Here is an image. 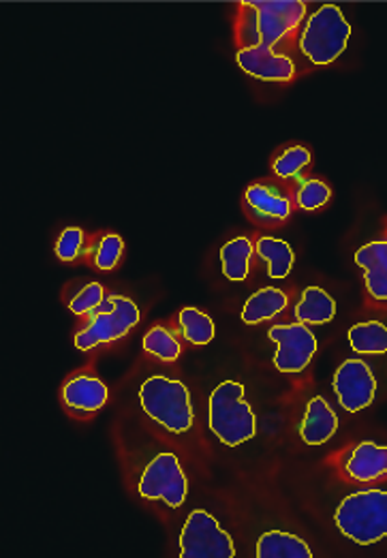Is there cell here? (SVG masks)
Here are the masks:
<instances>
[{
	"instance_id": "obj_1",
	"label": "cell",
	"mask_w": 387,
	"mask_h": 558,
	"mask_svg": "<svg viewBox=\"0 0 387 558\" xmlns=\"http://www.w3.org/2000/svg\"><path fill=\"white\" fill-rule=\"evenodd\" d=\"M235 37L242 50H273L280 39L289 37L304 20L306 4L300 0H253L240 4Z\"/></svg>"
},
{
	"instance_id": "obj_2",
	"label": "cell",
	"mask_w": 387,
	"mask_h": 558,
	"mask_svg": "<svg viewBox=\"0 0 387 558\" xmlns=\"http://www.w3.org/2000/svg\"><path fill=\"white\" fill-rule=\"evenodd\" d=\"M338 531L360 544L373 546L387 537V490L368 488L349 495L334 513Z\"/></svg>"
},
{
	"instance_id": "obj_3",
	"label": "cell",
	"mask_w": 387,
	"mask_h": 558,
	"mask_svg": "<svg viewBox=\"0 0 387 558\" xmlns=\"http://www.w3.org/2000/svg\"><path fill=\"white\" fill-rule=\"evenodd\" d=\"M210 430L229 447L242 446L255 437L257 420L244 400L242 384L225 381L210 393Z\"/></svg>"
},
{
	"instance_id": "obj_4",
	"label": "cell",
	"mask_w": 387,
	"mask_h": 558,
	"mask_svg": "<svg viewBox=\"0 0 387 558\" xmlns=\"http://www.w3.org/2000/svg\"><path fill=\"white\" fill-rule=\"evenodd\" d=\"M351 26L336 4H324L315 11L300 35V52L313 64H330L349 44Z\"/></svg>"
},
{
	"instance_id": "obj_5",
	"label": "cell",
	"mask_w": 387,
	"mask_h": 558,
	"mask_svg": "<svg viewBox=\"0 0 387 558\" xmlns=\"http://www.w3.org/2000/svg\"><path fill=\"white\" fill-rule=\"evenodd\" d=\"M142 409L153 417L157 424L166 426L169 433L182 435L193 426V407L191 393L182 381L167 379V377H153L140 390Z\"/></svg>"
},
{
	"instance_id": "obj_6",
	"label": "cell",
	"mask_w": 387,
	"mask_h": 558,
	"mask_svg": "<svg viewBox=\"0 0 387 558\" xmlns=\"http://www.w3.org/2000/svg\"><path fill=\"white\" fill-rule=\"evenodd\" d=\"M140 324V308L124 295H110L106 302L90 313L88 326L75 336L80 351H90L97 344L113 342Z\"/></svg>"
},
{
	"instance_id": "obj_7",
	"label": "cell",
	"mask_w": 387,
	"mask_h": 558,
	"mask_svg": "<svg viewBox=\"0 0 387 558\" xmlns=\"http://www.w3.org/2000/svg\"><path fill=\"white\" fill-rule=\"evenodd\" d=\"M233 539L215 515L204 509L191 511L180 533V558H233Z\"/></svg>"
},
{
	"instance_id": "obj_8",
	"label": "cell",
	"mask_w": 387,
	"mask_h": 558,
	"mask_svg": "<svg viewBox=\"0 0 387 558\" xmlns=\"http://www.w3.org/2000/svg\"><path fill=\"white\" fill-rule=\"evenodd\" d=\"M189 484L178 458L169 451L159 453L140 480V495L148 501H166L169 507H180L186 501Z\"/></svg>"
},
{
	"instance_id": "obj_9",
	"label": "cell",
	"mask_w": 387,
	"mask_h": 558,
	"mask_svg": "<svg viewBox=\"0 0 387 558\" xmlns=\"http://www.w3.org/2000/svg\"><path fill=\"white\" fill-rule=\"evenodd\" d=\"M268 336L278 344L275 366L280 373H302L317 353V338L304 324L273 326Z\"/></svg>"
},
{
	"instance_id": "obj_10",
	"label": "cell",
	"mask_w": 387,
	"mask_h": 558,
	"mask_svg": "<svg viewBox=\"0 0 387 558\" xmlns=\"http://www.w3.org/2000/svg\"><path fill=\"white\" fill-rule=\"evenodd\" d=\"M334 391L338 402L349 413L362 411L373 404L377 393V379L373 368L362 360H344L334 375Z\"/></svg>"
},
{
	"instance_id": "obj_11",
	"label": "cell",
	"mask_w": 387,
	"mask_h": 558,
	"mask_svg": "<svg viewBox=\"0 0 387 558\" xmlns=\"http://www.w3.org/2000/svg\"><path fill=\"white\" fill-rule=\"evenodd\" d=\"M340 466H342V473L353 482H360V484L379 482L387 477V447L364 441L342 456Z\"/></svg>"
},
{
	"instance_id": "obj_12",
	"label": "cell",
	"mask_w": 387,
	"mask_h": 558,
	"mask_svg": "<svg viewBox=\"0 0 387 558\" xmlns=\"http://www.w3.org/2000/svg\"><path fill=\"white\" fill-rule=\"evenodd\" d=\"M238 64L249 75L264 80V82H289L295 75V66L291 58L277 54L275 50L266 48H249L238 52Z\"/></svg>"
},
{
	"instance_id": "obj_13",
	"label": "cell",
	"mask_w": 387,
	"mask_h": 558,
	"mask_svg": "<svg viewBox=\"0 0 387 558\" xmlns=\"http://www.w3.org/2000/svg\"><path fill=\"white\" fill-rule=\"evenodd\" d=\"M244 204L251 217L259 223H280L291 215L289 199L270 184H253L244 195Z\"/></svg>"
},
{
	"instance_id": "obj_14",
	"label": "cell",
	"mask_w": 387,
	"mask_h": 558,
	"mask_svg": "<svg viewBox=\"0 0 387 558\" xmlns=\"http://www.w3.org/2000/svg\"><path fill=\"white\" fill-rule=\"evenodd\" d=\"M338 430V417L326 398L315 396L306 407V415L300 424V437L306 446H324Z\"/></svg>"
},
{
	"instance_id": "obj_15",
	"label": "cell",
	"mask_w": 387,
	"mask_h": 558,
	"mask_svg": "<svg viewBox=\"0 0 387 558\" xmlns=\"http://www.w3.org/2000/svg\"><path fill=\"white\" fill-rule=\"evenodd\" d=\"M358 266L364 268V282L375 300L387 302V242H371L355 253Z\"/></svg>"
},
{
	"instance_id": "obj_16",
	"label": "cell",
	"mask_w": 387,
	"mask_h": 558,
	"mask_svg": "<svg viewBox=\"0 0 387 558\" xmlns=\"http://www.w3.org/2000/svg\"><path fill=\"white\" fill-rule=\"evenodd\" d=\"M62 398L69 409L93 413V411H99L108 402V388L97 377L80 375V377H73L62 388Z\"/></svg>"
},
{
	"instance_id": "obj_17",
	"label": "cell",
	"mask_w": 387,
	"mask_h": 558,
	"mask_svg": "<svg viewBox=\"0 0 387 558\" xmlns=\"http://www.w3.org/2000/svg\"><path fill=\"white\" fill-rule=\"evenodd\" d=\"M336 315V302L332 295L319 287H309L304 289L298 306H295V319L298 324H328L332 322Z\"/></svg>"
},
{
	"instance_id": "obj_18",
	"label": "cell",
	"mask_w": 387,
	"mask_h": 558,
	"mask_svg": "<svg viewBox=\"0 0 387 558\" xmlns=\"http://www.w3.org/2000/svg\"><path fill=\"white\" fill-rule=\"evenodd\" d=\"M257 558H313L309 544L285 531H268L257 542Z\"/></svg>"
},
{
	"instance_id": "obj_19",
	"label": "cell",
	"mask_w": 387,
	"mask_h": 558,
	"mask_svg": "<svg viewBox=\"0 0 387 558\" xmlns=\"http://www.w3.org/2000/svg\"><path fill=\"white\" fill-rule=\"evenodd\" d=\"M285 308H287V293H282L277 287H266L249 298L242 311V322L249 326H255L266 319H275Z\"/></svg>"
},
{
	"instance_id": "obj_20",
	"label": "cell",
	"mask_w": 387,
	"mask_h": 558,
	"mask_svg": "<svg viewBox=\"0 0 387 558\" xmlns=\"http://www.w3.org/2000/svg\"><path fill=\"white\" fill-rule=\"evenodd\" d=\"M253 244L249 238H235L227 242L221 248L222 275L229 280H246L251 257H253Z\"/></svg>"
},
{
	"instance_id": "obj_21",
	"label": "cell",
	"mask_w": 387,
	"mask_h": 558,
	"mask_svg": "<svg viewBox=\"0 0 387 558\" xmlns=\"http://www.w3.org/2000/svg\"><path fill=\"white\" fill-rule=\"evenodd\" d=\"M255 251L268 264L270 279H285L293 268V251L285 240L277 238H259Z\"/></svg>"
},
{
	"instance_id": "obj_22",
	"label": "cell",
	"mask_w": 387,
	"mask_h": 558,
	"mask_svg": "<svg viewBox=\"0 0 387 558\" xmlns=\"http://www.w3.org/2000/svg\"><path fill=\"white\" fill-rule=\"evenodd\" d=\"M349 344L355 353L382 355L387 353V328L379 322H364L349 330Z\"/></svg>"
},
{
	"instance_id": "obj_23",
	"label": "cell",
	"mask_w": 387,
	"mask_h": 558,
	"mask_svg": "<svg viewBox=\"0 0 387 558\" xmlns=\"http://www.w3.org/2000/svg\"><path fill=\"white\" fill-rule=\"evenodd\" d=\"M178 326L191 344H208L215 338V322L197 308H184L178 317Z\"/></svg>"
},
{
	"instance_id": "obj_24",
	"label": "cell",
	"mask_w": 387,
	"mask_h": 558,
	"mask_svg": "<svg viewBox=\"0 0 387 558\" xmlns=\"http://www.w3.org/2000/svg\"><path fill=\"white\" fill-rule=\"evenodd\" d=\"M144 349H146V353H150L164 362H176L182 351L176 336L166 330L164 326H155L148 335L144 336Z\"/></svg>"
},
{
	"instance_id": "obj_25",
	"label": "cell",
	"mask_w": 387,
	"mask_h": 558,
	"mask_svg": "<svg viewBox=\"0 0 387 558\" xmlns=\"http://www.w3.org/2000/svg\"><path fill=\"white\" fill-rule=\"evenodd\" d=\"M330 197H332L330 186L326 182H322V180H315V178L302 180L300 186H298V193H295L298 206L302 210H309V213L326 206L330 202Z\"/></svg>"
},
{
	"instance_id": "obj_26",
	"label": "cell",
	"mask_w": 387,
	"mask_h": 558,
	"mask_svg": "<svg viewBox=\"0 0 387 558\" xmlns=\"http://www.w3.org/2000/svg\"><path fill=\"white\" fill-rule=\"evenodd\" d=\"M104 302H106L104 284L90 282V284H86V287L71 300L69 308H71V313H75V315H90V313H95Z\"/></svg>"
},
{
	"instance_id": "obj_27",
	"label": "cell",
	"mask_w": 387,
	"mask_h": 558,
	"mask_svg": "<svg viewBox=\"0 0 387 558\" xmlns=\"http://www.w3.org/2000/svg\"><path fill=\"white\" fill-rule=\"evenodd\" d=\"M309 163H311V153L302 146H293V148L285 150L275 161V173L278 178H293Z\"/></svg>"
},
{
	"instance_id": "obj_28",
	"label": "cell",
	"mask_w": 387,
	"mask_h": 558,
	"mask_svg": "<svg viewBox=\"0 0 387 558\" xmlns=\"http://www.w3.org/2000/svg\"><path fill=\"white\" fill-rule=\"evenodd\" d=\"M122 251H124V242L120 235H116V233L104 235L99 242V248L95 251V266L99 270L116 268L122 257Z\"/></svg>"
},
{
	"instance_id": "obj_29",
	"label": "cell",
	"mask_w": 387,
	"mask_h": 558,
	"mask_svg": "<svg viewBox=\"0 0 387 558\" xmlns=\"http://www.w3.org/2000/svg\"><path fill=\"white\" fill-rule=\"evenodd\" d=\"M84 248V231L80 227H69L62 231L56 244V255L60 262H75Z\"/></svg>"
}]
</instances>
